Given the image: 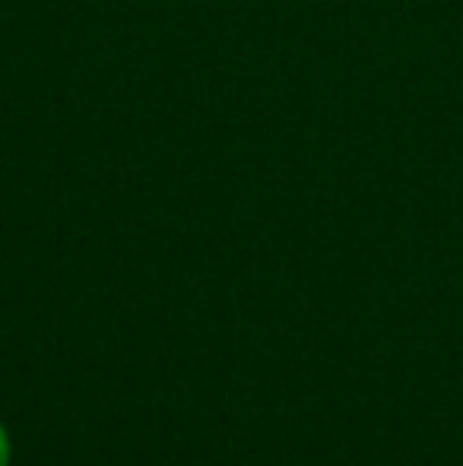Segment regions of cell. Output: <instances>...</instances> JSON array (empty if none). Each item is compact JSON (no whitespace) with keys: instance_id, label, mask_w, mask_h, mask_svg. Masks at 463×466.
Returning a JSON list of instances; mask_svg holds the SVG:
<instances>
[{"instance_id":"cell-1","label":"cell","mask_w":463,"mask_h":466,"mask_svg":"<svg viewBox=\"0 0 463 466\" xmlns=\"http://www.w3.org/2000/svg\"><path fill=\"white\" fill-rule=\"evenodd\" d=\"M10 463V441H6V431L0 429V466Z\"/></svg>"}]
</instances>
